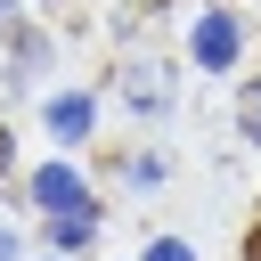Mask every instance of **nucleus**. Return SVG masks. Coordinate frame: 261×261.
Returning a JSON list of instances; mask_svg holds the SVG:
<instances>
[{"instance_id": "obj_6", "label": "nucleus", "mask_w": 261, "mask_h": 261, "mask_svg": "<svg viewBox=\"0 0 261 261\" xmlns=\"http://www.w3.org/2000/svg\"><path fill=\"white\" fill-rule=\"evenodd\" d=\"M130 98L139 106H163V65H130Z\"/></svg>"}, {"instance_id": "obj_9", "label": "nucleus", "mask_w": 261, "mask_h": 261, "mask_svg": "<svg viewBox=\"0 0 261 261\" xmlns=\"http://www.w3.org/2000/svg\"><path fill=\"white\" fill-rule=\"evenodd\" d=\"M0 261H16V228H0Z\"/></svg>"}, {"instance_id": "obj_7", "label": "nucleus", "mask_w": 261, "mask_h": 261, "mask_svg": "<svg viewBox=\"0 0 261 261\" xmlns=\"http://www.w3.org/2000/svg\"><path fill=\"white\" fill-rule=\"evenodd\" d=\"M147 261H196V245H179V237H155V245H147Z\"/></svg>"}, {"instance_id": "obj_11", "label": "nucleus", "mask_w": 261, "mask_h": 261, "mask_svg": "<svg viewBox=\"0 0 261 261\" xmlns=\"http://www.w3.org/2000/svg\"><path fill=\"white\" fill-rule=\"evenodd\" d=\"M0 171H8V130H0Z\"/></svg>"}, {"instance_id": "obj_1", "label": "nucleus", "mask_w": 261, "mask_h": 261, "mask_svg": "<svg viewBox=\"0 0 261 261\" xmlns=\"http://www.w3.org/2000/svg\"><path fill=\"white\" fill-rule=\"evenodd\" d=\"M237 49H245L237 16H228V8H204V16H196V33H188V57H196L204 73H228V65H237Z\"/></svg>"}, {"instance_id": "obj_3", "label": "nucleus", "mask_w": 261, "mask_h": 261, "mask_svg": "<svg viewBox=\"0 0 261 261\" xmlns=\"http://www.w3.org/2000/svg\"><path fill=\"white\" fill-rule=\"evenodd\" d=\"M41 114H49V139H57V147H73V139H90V122H98V106H90L82 90H57V98H49Z\"/></svg>"}, {"instance_id": "obj_5", "label": "nucleus", "mask_w": 261, "mask_h": 261, "mask_svg": "<svg viewBox=\"0 0 261 261\" xmlns=\"http://www.w3.org/2000/svg\"><path fill=\"white\" fill-rule=\"evenodd\" d=\"M237 130H245V139L261 147V73H253V82L237 90Z\"/></svg>"}, {"instance_id": "obj_4", "label": "nucleus", "mask_w": 261, "mask_h": 261, "mask_svg": "<svg viewBox=\"0 0 261 261\" xmlns=\"http://www.w3.org/2000/svg\"><path fill=\"white\" fill-rule=\"evenodd\" d=\"M98 237V212H49V253H82Z\"/></svg>"}, {"instance_id": "obj_8", "label": "nucleus", "mask_w": 261, "mask_h": 261, "mask_svg": "<svg viewBox=\"0 0 261 261\" xmlns=\"http://www.w3.org/2000/svg\"><path fill=\"white\" fill-rule=\"evenodd\" d=\"M245 261H261V220H253V228H245Z\"/></svg>"}, {"instance_id": "obj_12", "label": "nucleus", "mask_w": 261, "mask_h": 261, "mask_svg": "<svg viewBox=\"0 0 261 261\" xmlns=\"http://www.w3.org/2000/svg\"><path fill=\"white\" fill-rule=\"evenodd\" d=\"M49 261H57V253H49Z\"/></svg>"}, {"instance_id": "obj_10", "label": "nucleus", "mask_w": 261, "mask_h": 261, "mask_svg": "<svg viewBox=\"0 0 261 261\" xmlns=\"http://www.w3.org/2000/svg\"><path fill=\"white\" fill-rule=\"evenodd\" d=\"M8 16H16V0H0V24H8Z\"/></svg>"}, {"instance_id": "obj_2", "label": "nucleus", "mask_w": 261, "mask_h": 261, "mask_svg": "<svg viewBox=\"0 0 261 261\" xmlns=\"http://www.w3.org/2000/svg\"><path fill=\"white\" fill-rule=\"evenodd\" d=\"M33 204H41V220H49V212H98V204H90V179H82L73 163H41V171H33Z\"/></svg>"}]
</instances>
